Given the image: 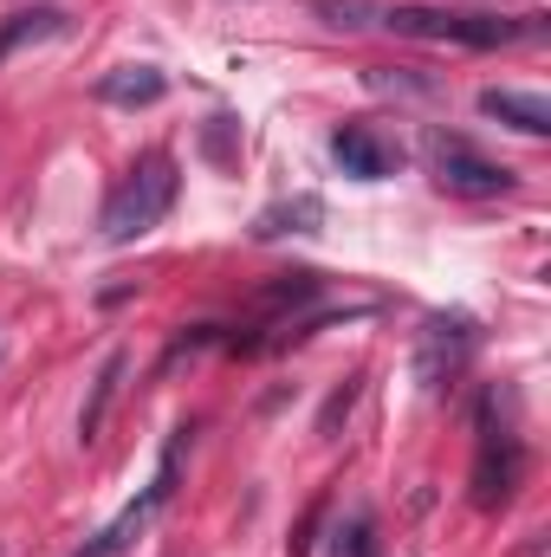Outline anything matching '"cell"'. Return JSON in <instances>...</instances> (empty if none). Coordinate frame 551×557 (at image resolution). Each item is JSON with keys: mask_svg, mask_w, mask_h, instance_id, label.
<instances>
[{"mask_svg": "<svg viewBox=\"0 0 551 557\" xmlns=\"http://www.w3.org/2000/svg\"><path fill=\"white\" fill-rule=\"evenodd\" d=\"M175 188H182V175H175V156H143L137 169L111 188V201H105V214H98V234L111 240V247H124V240H143L169 208H175Z\"/></svg>", "mask_w": 551, "mask_h": 557, "instance_id": "1", "label": "cell"}, {"mask_svg": "<svg viewBox=\"0 0 551 557\" xmlns=\"http://www.w3.org/2000/svg\"><path fill=\"white\" fill-rule=\"evenodd\" d=\"M377 20H383L390 33H409V39H448V46H474V52H493V46H519V39H539V33H546V13H526V20H487V13L383 7Z\"/></svg>", "mask_w": 551, "mask_h": 557, "instance_id": "2", "label": "cell"}, {"mask_svg": "<svg viewBox=\"0 0 551 557\" xmlns=\"http://www.w3.org/2000/svg\"><path fill=\"white\" fill-rule=\"evenodd\" d=\"M182 441H188V428H182V434L169 441V454H162L156 480L143 486L137 499H131V506H124V512H118V519L105 525V532H91V539H85V545H78L72 557H124L131 545H137L143 532H149V519H156V512H162V506L175 499V460H182Z\"/></svg>", "mask_w": 551, "mask_h": 557, "instance_id": "3", "label": "cell"}, {"mask_svg": "<svg viewBox=\"0 0 551 557\" xmlns=\"http://www.w3.org/2000/svg\"><path fill=\"white\" fill-rule=\"evenodd\" d=\"M519 486H526V447L506 428H493V403H487L480 409V454H474V506L500 512L519 499Z\"/></svg>", "mask_w": 551, "mask_h": 557, "instance_id": "4", "label": "cell"}, {"mask_svg": "<svg viewBox=\"0 0 551 557\" xmlns=\"http://www.w3.org/2000/svg\"><path fill=\"white\" fill-rule=\"evenodd\" d=\"M428 169H434V182L448 195H506L513 188V169L506 162L480 156L467 137H448V131L428 137Z\"/></svg>", "mask_w": 551, "mask_h": 557, "instance_id": "5", "label": "cell"}, {"mask_svg": "<svg viewBox=\"0 0 551 557\" xmlns=\"http://www.w3.org/2000/svg\"><path fill=\"white\" fill-rule=\"evenodd\" d=\"M331 156H338V169L357 175V182H383V175L403 169V149H396L390 137H377L370 124H344V131H331Z\"/></svg>", "mask_w": 551, "mask_h": 557, "instance_id": "6", "label": "cell"}, {"mask_svg": "<svg viewBox=\"0 0 551 557\" xmlns=\"http://www.w3.org/2000/svg\"><path fill=\"white\" fill-rule=\"evenodd\" d=\"M467 350H474V324H467V318H434V324L421 331V357H415L421 383L441 389V383L467 363Z\"/></svg>", "mask_w": 551, "mask_h": 557, "instance_id": "7", "label": "cell"}, {"mask_svg": "<svg viewBox=\"0 0 551 557\" xmlns=\"http://www.w3.org/2000/svg\"><path fill=\"white\" fill-rule=\"evenodd\" d=\"M480 111L519 137H551V104L546 98H526V91H480Z\"/></svg>", "mask_w": 551, "mask_h": 557, "instance_id": "8", "label": "cell"}, {"mask_svg": "<svg viewBox=\"0 0 551 557\" xmlns=\"http://www.w3.org/2000/svg\"><path fill=\"white\" fill-rule=\"evenodd\" d=\"M162 85H169V78H162L156 65H118V72L98 78V98H105V104H156Z\"/></svg>", "mask_w": 551, "mask_h": 557, "instance_id": "9", "label": "cell"}, {"mask_svg": "<svg viewBox=\"0 0 551 557\" xmlns=\"http://www.w3.org/2000/svg\"><path fill=\"white\" fill-rule=\"evenodd\" d=\"M118 376H124V350H111V357L98 363L91 403L78 409V441H85V447H91V441H98V428H105V409H111V396H118Z\"/></svg>", "mask_w": 551, "mask_h": 557, "instance_id": "10", "label": "cell"}, {"mask_svg": "<svg viewBox=\"0 0 551 557\" xmlns=\"http://www.w3.org/2000/svg\"><path fill=\"white\" fill-rule=\"evenodd\" d=\"M52 33H65V13H59V7L13 13V26H0V59H7L13 46H26V39H52Z\"/></svg>", "mask_w": 551, "mask_h": 557, "instance_id": "11", "label": "cell"}, {"mask_svg": "<svg viewBox=\"0 0 551 557\" xmlns=\"http://www.w3.org/2000/svg\"><path fill=\"white\" fill-rule=\"evenodd\" d=\"M318 221H325V208H318V201L305 195V201H292V208H267L254 234H260V240H273V234H311Z\"/></svg>", "mask_w": 551, "mask_h": 557, "instance_id": "12", "label": "cell"}, {"mask_svg": "<svg viewBox=\"0 0 551 557\" xmlns=\"http://www.w3.org/2000/svg\"><path fill=\"white\" fill-rule=\"evenodd\" d=\"M331 557H377V525H370V512H351V519L338 525Z\"/></svg>", "mask_w": 551, "mask_h": 557, "instance_id": "13", "label": "cell"}, {"mask_svg": "<svg viewBox=\"0 0 551 557\" xmlns=\"http://www.w3.org/2000/svg\"><path fill=\"white\" fill-rule=\"evenodd\" d=\"M311 13H325V26H338V33L377 26V7L370 0H311Z\"/></svg>", "mask_w": 551, "mask_h": 557, "instance_id": "14", "label": "cell"}]
</instances>
